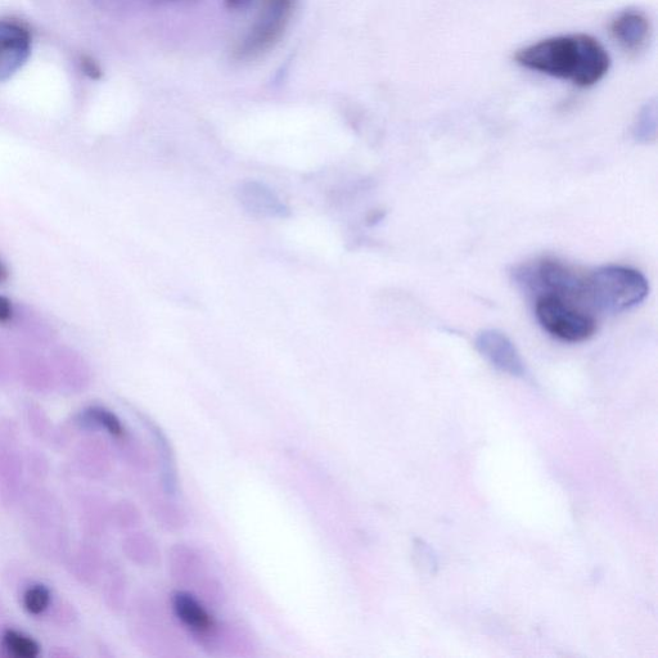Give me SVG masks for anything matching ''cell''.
Wrapping results in <instances>:
<instances>
[{
	"label": "cell",
	"mask_w": 658,
	"mask_h": 658,
	"mask_svg": "<svg viewBox=\"0 0 658 658\" xmlns=\"http://www.w3.org/2000/svg\"><path fill=\"white\" fill-rule=\"evenodd\" d=\"M518 65L580 88L593 87L606 78L611 57L599 40L587 34L553 36L517 51Z\"/></svg>",
	"instance_id": "obj_1"
},
{
	"label": "cell",
	"mask_w": 658,
	"mask_h": 658,
	"mask_svg": "<svg viewBox=\"0 0 658 658\" xmlns=\"http://www.w3.org/2000/svg\"><path fill=\"white\" fill-rule=\"evenodd\" d=\"M650 294L647 278L637 269L607 265L585 277L584 303L605 314L629 312Z\"/></svg>",
	"instance_id": "obj_2"
},
{
	"label": "cell",
	"mask_w": 658,
	"mask_h": 658,
	"mask_svg": "<svg viewBox=\"0 0 658 658\" xmlns=\"http://www.w3.org/2000/svg\"><path fill=\"white\" fill-rule=\"evenodd\" d=\"M585 277L569 265L554 259L536 260L515 270V279L536 299L556 296L572 304L584 303Z\"/></svg>",
	"instance_id": "obj_3"
},
{
	"label": "cell",
	"mask_w": 658,
	"mask_h": 658,
	"mask_svg": "<svg viewBox=\"0 0 658 658\" xmlns=\"http://www.w3.org/2000/svg\"><path fill=\"white\" fill-rule=\"evenodd\" d=\"M297 0H263L249 33L236 49L241 61L256 60L272 51L286 33Z\"/></svg>",
	"instance_id": "obj_4"
},
{
	"label": "cell",
	"mask_w": 658,
	"mask_h": 658,
	"mask_svg": "<svg viewBox=\"0 0 658 658\" xmlns=\"http://www.w3.org/2000/svg\"><path fill=\"white\" fill-rule=\"evenodd\" d=\"M535 315L544 331L570 344L587 341L597 331L596 319L592 315L560 297H538Z\"/></svg>",
	"instance_id": "obj_5"
},
{
	"label": "cell",
	"mask_w": 658,
	"mask_h": 658,
	"mask_svg": "<svg viewBox=\"0 0 658 658\" xmlns=\"http://www.w3.org/2000/svg\"><path fill=\"white\" fill-rule=\"evenodd\" d=\"M170 611L198 647L210 655L216 653L220 621L195 593L188 589L175 590L170 597Z\"/></svg>",
	"instance_id": "obj_6"
},
{
	"label": "cell",
	"mask_w": 658,
	"mask_h": 658,
	"mask_svg": "<svg viewBox=\"0 0 658 658\" xmlns=\"http://www.w3.org/2000/svg\"><path fill=\"white\" fill-rule=\"evenodd\" d=\"M475 346L477 351L500 372L511 374L513 377L526 376L524 360L506 333L498 329H484L476 336Z\"/></svg>",
	"instance_id": "obj_7"
},
{
	"label": "cell",
	"mask_w": 658,
	"mask_h": 658,
	"mask_svg": "<svg viewBox=\"0 0 658 658\" xmlns=\"http://www.w3.org/2000/svg\"><path fill=\"white\" fill-rule=\"evenodd\" d=\"M31 36L29 30L13 21H0V81L16 75L29 60Z\"/></svg>",
	"instance_id": "obj_8"
},
{
	"label": "cell",
	"mask_w": 658,
	"mask_h": 658,
	"mask_svg": "<svg viewBox=\"0 0 658 658\" xmlns=\"http://www.w3.org/2000/svg\"><path fill=\"white\" fill-rule=\"evenodd\" d=\"M612 38L626 53L639 54L650 44L652 25L646 13L626 9L619 13L610 26Z\"/></svg>",
	"instance_id": "obj_9"
},
{
	"label": "cell",
	"mask_w": 658,
	"mask_h": 658,
	"mask_svg": "<svg viewBox=\"0 0 658 658\" xmlns=\"http://www.w3.org/2000/svg\"><path fill=\"white\" fill-rule=\"evenodd\" d=\"M168 571L171 580L182 589L195 588L209 574L204 554L187 543L174 544L169 549Z\"/></svg>",
	"instance_id": "obj_10"
},
{
	"label": "cell",
	"mask_w": 658,
	"mask_h": 658,
	"mask_svg": "<svg viewBox=\"0 0 658 658\" xmlns=\"http://www.w3.org/2000/svg\"><path fill=\"white\" fill-rule=\"evenodd\" d=\"M255 651L254 639L243 626L233 623H220L216 653L229 656H252Z\"/></svg>",
	"instance_id": "obj_11"
},
{
	"label": "cell",
	"mask_w": 658,
	"mask_h": 658,
	"mask_svg": "<svg viewBox=\"0 0 658 658\" xmlns=\"http://www.w3.org/2000/svg\"><path fill=\"white\" fill-rule=\"evenodd\" d=\"M174 499L162 491L161 497H157L152 503L153 516L156 517L162 529L170 531V533L183 530L189 522L187 512L178 506Z\"/></svg>",
	"instance_id": "obj_12"
},
{
	"label": "cell",
	"mask_w": 658,
	"mask_h": 658,
	"mask_svg": "<svg viewBox=\"0 0 658 658\" xmlns=\"http://www.w3.org/2000/svg\"><path fill=\"white\" fill-rule=\"evenodd\" d=\"M193 590H195L193 593L213 611L220 610V608L227 605V590H225L222 581L216 578L215 575H211L210 572L198 581Z\"/></svg>",
	"instance_id": "obj_13"
},
{
	"label": "cell",
	"mask_w": 658,
	"mask_h": 658,
	"mask_svg": "<svg viewBox=\"0 0 658 658\" xmlns=\"http://www.w3.org/2000/svg\"><path fill=\"white\" fill-rule=\"evenodd\" d=\"M635 141L639 143H650L657 137V106L655 102L648 103L643 108L635 121L633 128Z\"/></svg>",
	"instance_id": "obj_14"
},
{
	"label": "cell",
	"mask_w": 658,
	"mask_h": 658,
	"mask_svg": "<svg viewBox=\"0 0 658 658\" xmlns=\"http://www.w3.org/2000/svg\"><path fill=\"white\" fill-rule=\"evenodd\" d=\"M133 558L143 566H156L161 561V552L159 545L152 536L147 534H139L134 542Z\"/></svg>",
	"instance_id": "obj_15"
},
{
	"label": "cell",
	"mask_w": 658,
	"mask_h": 658,
	"mask_svg": "<svg viewBox=\"0 0 658 658\" xmlns=\"http://www.w3.org/2000/svg\"><path fill=\"white\" fill-rule=\"evenodd\" d=\"M4 646L18 658H35L39 655L38 643L26 635L9 630L4 634Z\"/></svg>",
	"instance_id": "obj_16"
},
{
	"label": "cell",
	"mask_w": 658,
	"mask_h": 658,
	"mask_svg": "<svg viewBox=\"0 0 658 658\" xmlns=\"http://www.w3.org/2000/svg\"><path fill=\"white\" fill-rule=\"evenodd\" d=\"M51 603V592L43 585H35L26 590L24 596V606L31 615L43 614Z\"/></svg>",
	"instance_id": "obj_17"
},
{
	"label": "cell",
	"mask_w": 658,
	"mask_h": 658,
	"mask_svg": "<svg viewBox=\"0 0 658 658\" xmlns=\"http://www.w3.org/2000/svg\"><path fill=\"white\" fill-rule=\"evenodd\" d=\"M90 417L94 419L99 425L105 427V430L116 439H123L125 436V428L120 419L115 416L110 410L103 408H94L89 410Z\"/></svg>",
	"instance_id": "obj_18"
},
{
	"label": "cell",
	"mask_w": 658,
	"mask_h": 658,
	"mask_svg": "<svg viewBox=\"0 0 658 658\" xmlns=\"http://www.w3.org/2000/svg\"><path fill=\"white\" fill-rule=\"evenodd\" d=\"M15 315L12 301L6 296L0 295V324H8Z\"/></svg>",
	"instance_id": "obj_19"
},
{
	"label": "cell",
	"mask_w": 658,
	"mask_h": 658,
	"mask_svg": "<svg viewBox=\"0 0 658 658\" xmlns=\"http://www.w3.org/2000/svg\"><path fill=\"white\" fill-rule=\"evenodd\" d=\"M81 67H83L84 74L88 75L90 79H99L102 76L101 67L92 58L84 57L81 61Z\"/></svg>",
	"instance_id": "obj_20"
},
{
	"label": "cell",
	"mask_w": 658,
	"mask_h": 658,
	"mask_svg": "<svg viewBox=\"0 0 658 658\" xmlns=\"http://www.w3.org/2000/svg\"><path fill=\"white\" fill-rule=\"evenodd\" d=\"M251 0H225V3H227V7L229 9H233V11H237V9H242L246 8L249 6Z\"/></svg>",
	"instance_id": "obj_21"
},
{
	"label": "cell",
	"mask_w": 658,
	"mask_h": 658,
	"mask_svg": "<svg viewBox=\"0 0 658 658\" xmlns=\"http://www.w3.org/2000/svg\"><path fill=\"white\" fill-rule=\"evenodd\" d=\"M8 277H9V273L6 264H4L2 260H0V283L6 282Z\"/></svg>",
	"instance_id": "obj_22"
}]
</instances>
